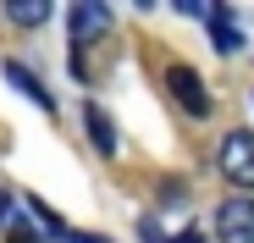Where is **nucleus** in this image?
Wrapping results in <instances>:
<instances>
[{"instance_id":"f257e3e1","label":"nucleus","mask_w":254,"mask_h":243,"mask_svg":"<svg viewBox=\"0 0 254 243\" xmlns=\"http://www.w3.org/2000/svg\"><path fill=\"white\" fill-rule=\"evenodd\" d=\"M216 166H221V177H227L232 188H254V133H249V127H232V133L221 138Z\"/></svg>"},{"instance_id":"f03ea898","label":"nucleus","mask_w":254,"mask_h":243,"mask_svg":"<svg viewBox=\"0 0 254 243\" xmlns=\"http://www.w3.org/2000/svg\"><path fill=\"white\" fill-rule=\"evenodd\" d=\"M216 238L221 243H254V199L249 193H232L216 205Z\"/></svg>"},{"instance_id":"7ed1b4c3","label":"nucleus","mask_w":254,"mask_h":243,"mask_svg":"<svg viewBox=\"0 0 254 243\" xmlns=\"http://www.w3.org/2000/svg\"><path fill=\"white\" fill-rule=\"evenodd\" d=\"M66 28H72V61H83V50H89L94 39L111 28V11H105V6H94V0H83V6H72Z\"/></svg>"},{"instance_id":"20e7f679","label":"nucleus","mask_w":254,"mask_h":243,"mask_svg":"<svg viewBox=\"0 0 254 243\" xmlns=\"http://www.w3.org/2000/svg\"><path fill=\"white\" fill-rule=\"evenodd\" d=\"M166 89H172V100L188 111V116H210V94H204V77L193 66H166Z\"/></svg>"},{"instance_id":"39448f33","label":"nucleus","mask_w":254,"mask_h":243,"mask_svg":"<svg viewBox=\"0 0 254 243\" xmlns=\"http://www.w3.org/2000/svg\"><path fill=\"white\" fill-rule=\"evenodd\" d=\"M204 17H210V45H216L221 56H232V50L243 45V33H238V22H232V6H210Z\"/></svg>"},{"instance_id":"423d86ee","label":"nucleus","mask_w":254,"mask_h":243,"mask_svg":"<svg viewBox=\"0 0 254 243\" xmlns=\"http://www.w3.org/2000/svg\"><path fill=\"white\" fill-rule=\"evenodd\" d=\"M6 83H11V89H22V94H28L39 111H56V94H50L45 83H39V77H33L22 61H6Z\"/></svg>"},{"instance_id":"0eeeda50","label":"nucleus","mask_w":254,"mask_h":243,"mask_svg":"<svg viewBox=\"0 0 254 243\" xmlns=\"http://www.w3.org/2000/svg\"><path fill=\"white\" fill-rule=\"evenodd\" d=\"M83 122H89V144L100 155H116V122L100 111V105H83Z\"/></svg>"},{"instance_id":"6e6552de","label":"nucleus","mask_w":254,"mask_h":243,"mask_svg":"<svg viewBox=\"0 0 254 243\" xmlns=\"http://www.w3.org/2000/svg\"><path fill=\"white\" fill-rule=\"evenodd\" d=\"M6 17H11L17 28H39V22H50V6H45V0H22V6H17V0H11Z\"/></svg>"},{"instance_id":"1a4fd4ad","label":"nucleus","mask_w":254,"mask_h":243,"mask_svg":"<svg viewBox=\"0 0 254 243\" xmlns=\"http://www.w3.org/2000/svg\"><path fill=\"white\" fill-rule=\"evenodd\" d=\"M6 238H11V243H39V232H33V227H28L22 216H17V221L6 227Z\"/></svg>"},{"instance_id":"9d476101","label":"nucleus","mask_w":254,"mask_h":243,"mask_svg":"<svg viewBox=\"0 0 254 243\" xmlns=\"http://www.w3.org/2000/svg\"><path fill=\"white\" fill-rule=\"evenodd\" d=\"M61 243H111V238H100V232H77V227H66V232H61Z\"/></svg>"},{"instance_id":"9b49d317","label":"nucleus","mask_w":254,"mask_h":243,"mask_svg":"<svg viewBox=\"0 0 254 243\" xmlns=\"http://www.w3.org/2000/svg\"><path fill=\"white\" fill-rule=\"evenodd\" d=\"M166 243H204V238H199L193 227H183V232H172V238H166Z\"/></svg>"}]
</instances>
